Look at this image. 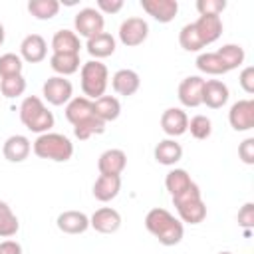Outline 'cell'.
<instances>
[{"label":"cell","mask_w":254,"mask_h":254,"mask_svg":"<svg viewBox=\"0 0 254 254\" xmlns=\"http://www.w3.org/2000/svg\"><path fill=\"white\" fill-rule=\"evenodd\" d=\"M34 153L40 159H50V161H67L73 155V145L69 143L67 137L60 133H44L36 139L34 143Z\"/></svg>","instance_id":"cell-1"},{"label":"cell","mask_w":254,"mask_h":254,"mask_svg":"<svg viewBox=\"0 0 254 254\" xmlns=\"http://www.w3.org/2000/svg\"><path fill=\"white\" fill-rule=\"evenodd\" d=\"M107 87V67L99 62H87L81 67V89L89 97L99 99Z\"/></svg>","instance_id":"cell-2"},{"label":"cell","mask_w":254,"mask_h":254,"mask_svg":"<svg viewBox=\"0 0 254 254\" xmlns=\"http://www.w3.org/2000/svg\"><path fill=\"white\" fill-rule=\"evenodd\" d=\"M147 34H149V26L143 18H127L119 28V38L129 48L143 44L147 40Z\"/></svg>","instance_id":"cell-3"},{"label":"cell","mask_w":254,"mask_h":254,"mask_svg":"<svg viewBox=\"0 0 254 254\" xmlns=\"http://www.w3.org/2000/svg\"><path fill=\"white\" fill-rule=\"evenodd\" d=\"M75 30L87 40L103 32V16L93 8H83L75 16Z\"/></svg>","instance_id":"cell-4"},{"label":"cell","mask_w":254,"mask_h":254,"mask_svg":"<svg viewBox=\"0 0 254 254\" xmlns=\"http://www.w3.org/2000/svg\"><path fill=\"white\" fill-rule=\"evenodd\" d=\"M230 125L234 131H248L254 127V101L252 99H242L236 101L230 109Z\"/></svg>","instance_id":"cell-5"},{"label":"cell","mask_w":254,"mask_h":254,"mask_svg":"<svg viewBox=\"0 0 254 254\" xmlns=\"http://www.w3.org/2000/svg\"><path fill=\"white\" fill-rule=\"evenodd\" d=\"M141 6L149 16H153L157 22L163 24L171 22L179 12L177 0H141Z\"/></svg>","instance_id":"cell-6"},{"label":"cell","mask_w":254,"mask_h":254,"mask_svg":"<svg viewBox=\"0 0 254 254\" xmlns=\"http://www.w3.org/2000/svg\"><path fill=\"white\" fill-rule=\"evenodd\" d=\"M71 83L64 77H50L44 83V97L52 105H64L71 97Z\"/></svg>","instance_id":"cell-7"},{"label":"cell","mask_w":254,"mask_h":254,"mask_svg":"<svg viewBox=\"0 0 254 254\" xmlns=\"http://www.w3.org/2000/svg\"><path fill=\"white\" fill-rule=\"evenodd\" d=\"M202 87H204V81L196 75L192 77H187L181 81L179 85V99L183 105L187 107H196L202 103Z\"/></svg>","instance_id":"cell-8"},{"label":"cell","mask_w":254,"mask_h":254,"mask_svg":"<svg viewBox=\"0 0 254 254\" xmlns=\"http://www.w3.org/2000/svg\"><path fill=\"white\" fill-rule=\"evenodd\" d=\"M121 190V179L119 175H99V179L93 185V196L101 202L113 200Z\"/></svg>","instance_id":"cell-9"},{"label":"cell","mask_w":254,"mask_h":254,"mask_svg":"<svg viewBox=\"0 0 254 254\" xmlns=\"http://www.w3.org/2000/svg\"><path fill=\"white\" fill-rule=\"evenodd\" d=\"M89 226V218L79 210H65L58 216V228L65 234H81Z\"/></svg>","instance_id":"cell-10"},{"label":"cell","mask_w":254,"mask_h":254,"mask_svg":"<svg viewBox=\"0 0 254 254\" xmlns=\"http://www.w3.org/2000/svg\"><path fill=\"white\" fill-rule=\"evenodd\" d=\"M125 165H127V155L121 149H109L97 161V169L101 175H121Z\"/></svg>","instance_id":"cell-11"},{"label":"cell","mask_w":254,"mask_h":254,"mask_svg":"<svg viewBox=\"0 0 254 254\" xmlns=\"http://www.w3.org/2000/svg\"><path fill=\"white\" fill-rule=\"evenodd\" d=\"M89 224L101 234H111L121 226V216L113 208H99V210L93 212Z\"/></svg>","instance_id":"cell-12"},{"label":"cell","mask_w":254,"mask_h":254,"mask_svg":"<svg viewBox=\"0 0 254 254\" xmlns=\"http://www.w3.org/2000/svg\"><path fill=\"white\" fill-rule=\"evenodd\" d=\"M228 101V87L218 81V79H210L204 81L202 87V103H206L210 109H218Z\"/></svg>","instance_id":"cell-13"},{"label":"cell","mask_w":254,"mask_h":254,"mask_svg":"<svg viewBox=\"0 0 254 254\" xmlns=\"http://www.w3.org/2000/svg\"><path fill=\"white\" fill-rule=\"evenodd\" d=\"M161 127L167 135L171 137H179L187 131L189 127V117L185 115V111L181 109H167L163 115H161Z\"/></svg>","instance_id":"cell-14"},{"label":"cell","mask_w":254,"mask_h":254,"mask_svg":"<svg viewBox=\"0 0 254 254\" xmlns=\"http://www.w3.org/2000/svg\"><path fill=\"white\" fill-rule=\"evenodd\" d=\"M194 28L202 40V44H212L220 38L222 34V22L218 16H200L196 22H194Z\"/></svg>","instance_id":"cell-15"},{"label":"cell","mask_w":254,"mask_h":254,"mask_svg":"<svg viewBox=\"0 0 254 254\" xmlns=\"http://www.w3.org/2000/svg\"><path fill=\"white\" fill-rule=\"evenodd\" d=\"M20 50H22V56H24L26 62L38 64V62H42L46 58V50L48 48H46V40L40 34H30V36L24 38Z\"/></svg>","instance_id":"cell-16"},{"label":"cell","mask_w":254,"mask_h":254,"mask_svg":"<svg viewBox=\"0 0 254 254\" xmlns=\"http://www.w3.org/2000/svg\"><path fill=\"white\" fill-rule=\"evenodd\" d=\"M2 153L10 163H20L30 155V141L24 135H12L10 139H6Z\"/></svg>","instance_id":"cell-17"},{"label":"cell","mask_w":254,"mask_h":254,"mask_svg":"<svg viewBox=\"0 0 254 254\" xmlns=\"http://www.w3.org/2000/svg\"><path fill=\"white\" fill-rule=\"evenodd\" d=\"M173 220H175V216L169 210H165V208H153L145 216V226H147V230L151 234L159 236L163 230H167L173 224Z\"/></svg>","instance_id":"cell-18"},{"label":"cell","mask_w":254,"mask_h":254,"mask_svg":"<svg viewBox=\"0 0 254 254\" xmlns=\"http://www.w3.org/2000/svg\"><path fill=\"white\" fill-rule=\"evenodd\" d=\"M113 89L119 95H133L139 89V75L133 69H119L113 75Z\"/></svg>","instance_id":"cell-19"},{"label":"cell","mask_w":254,"mask_h":254,"mask_svg":"<svg viewBox=\"0 0 254 254\" xmlns=\"http://www.w3.org/2000/svg\"><path fill=\"white\" fill-rule=\"evenodd\" d=\"M93 113L101 119V121H115L117 117H119V113H121V105H119V101L115 99V97H111V95H101L99 99H95V103H93Z\"/></svg>","instance_id":"cell-20"},{"label":"cell","mask_w":254,"mask_h":254,"mask_svg":"<svg viewBox=\"0 0 254 254\" xmlns=\"http://www.w3.org/2000/svg\"><path fill=\"white\" fill-rule=\"evenodd\" d=\"M93 115V101L87 97H75L67 107H65V117L71 125L87 119Z\"/></svg>","instance_id":"cell-21"},{"label":"cell","mask_w":254,"mask_h":254,"mask_svg":"<svg viewBox=\"0 0 254 254\" xmlns=\"http://www.w3.org/2000/svg\"><path fill=\"white\" fill-rule=\"evenodd\" d=\"M87 52L91 56H95V58H107V56H111L115 52V40H113V36L107 34V32H101V34L89 38L87 40Z\"/></svg>","instance_id":"cell-22"},{"label":"cell","mask_w":254,"mask_h":254,"mask_svg":"<svg viewBox=\"0 0 254 254\" xmlns=\"http://www.w3.org/2000/svg\"><path fill=\"white\" fill-rule=\"evenodd\" d=\"M52 48H54V54H77L79 38L69 30H60L52 40Z\"/></svg>","instance_id":"cell-23"},{"label":"cell","mask_w":254,"mask_h":254,"mask_svg":"<svg viewBox=\"0 0 254 254\" xmlns=\"http://www.w3.org/2000/svg\"><path fill=\"white\" fill-rule=\"evenodd\" d=\"M181 157H183V147L171 139H165L155 147V159L161 165H175L177 161H181Z\"/></svg>","instance_id":"cell-24"},{"label":"cell","mask_w":254,"mask_h":254,"mask_svg":"<svg viewBox=\"0 0 254 254\" xmlns=\"http://www.w3.org/2000/svg\"><path fill=\"white\" fill-rule=\"evenodd\" d=\"M177 210H179L183 222H189V224H198L206 216V206H204L202 198L192 200V202H185V204L177 206Z\"/></svg>","instance_id":"cell-25"},{"label":"cell","mask_w":254,"mask_h":254,"mask_svg":"<svg viewBox=\"0 0 254 254\" xmlns=\"http://www.w3.org/2000/svg\"><path fill=\"white\" fill-rule=\"evenodd\" d=\"M50 64H52L54 71H58L62 75H69L79 69V56L77 54H54Z\"/></svg>","instance_id":"cell-26"},{"label":"cell","mask_w":254,"mask_h":254,"mask_svg":"<svg viewBox=\"0 0 254 254\" xmlns=\"http://www.w3.org/2000/svg\"><path fill=\"white\" fill-rule=\"evenodd\" d=\"M105 131V121H101L95 113L73 125V133L77 139H89L91 135H101Z\"/></svg>","instance_id":"cell-27"},{"label":"cell","mask_w":254,"mask_h":254,"mask_svg":"<svg viewBox=\"0 0 254 254\" xmlns=\"http://www.w3.org/2000/svg\"><path fill=\"white\" fill-rule=\"evenodd\" d=\"M28 10L38 20H50V18H54L58 14L60 2L58 0H32L28 4Z\"/></svg>","instance_id":"cell-28"},{"label":"cell","mask_w":254,"mask_h":254,"mask_svg":"<svg viewBox=\"0 0 254 254\" xmlns=\"http://www.w3.org/2000/svg\"><path fill=\"white\" fill-rule=\"evenodd\" d=\"M216 56H218V58H220V62L224 64L226 71H228V69L238 67V65L244 62V50H242L240 46H234V44L222 46V48L216 52Z\"/></svg>","instance_id":"cell-29"},{"label":"cell","mask_w":254,"mask_h":254,"mask_svg":"<svg viewBox=\"0 0 254 254\" xmlns=\"http://www.w3.org/2000/svg\"><path fill=\"white\" fill-rule=\"evenodd\" d=\"M20 224H18V218L14 216V212L10 210V206L0 200V236L4 238H10L18 232Z\"/></svg>","instance_id":"cell-30"},{"label":"cell","mask_w":254,"mask_h":254,"mask_svg":"<svg viewBox=\"0 0 254 254\" xmlns=\"http://www.w3.org/2000/svg\"><path fill=\"white\" fill-rule=\"evenodd\" d=\"M46 107H44V103H42V99H38V97H26L24 101H22V105H20V119H22V123L24 125H28V123H32L42 111H44Z\"/></svg>","instance_id":"cell-31"},{"label":"cell","mask_w":254,"mask_h":254,"mask_svg":"<svg viewBox=\"0 0 254 254\" xmlns=\"http://www.w3.org/2000/svg\"><path fill=\"white\" fill-rule=\"evenodd\" d=\"M192 181H190V177L187 175V171H183V169H175V171H171L169 175H167V179H165V185H167V190L175 196V194H179L181 190H185L189 185H190Z\"/></svg>","instance_id":"cell-32"},{"label":"cell","mask_w":254,"mask_h":254,"mask_svg":"<svg viewBox=\"0 0 254 254\" xmlns=\"http://www.w3.org/2000/svg\"><path fill=\"white\" fill-rule=\"evenodd\" d=\"M179 42H181V46H183L187 52H198V50L204 46L202 40H200V36H198V32H196V28H194V24H187V26L181 30Z\"/></svg>","instance_id":"cell-33"},{"label":"cell","mask_w":254,"mask_h":254,"mask_svg":"<svg viewBox=\"0 0 254 254\" xmlns=\"http://www.w3.org/2000/svg\"><path fill=\"white\" fill-rule=\"evenodd\" d=\"M196 67L204 73H212V75H218V73H224L226 67L224 64L220 62V58L216 54H200L196 58Z\"/></svg>","instance_id":"cell-34"},{"label":"cell","mask_w":254,"mask_h":254,"mask_svg":"<svg viewBox=\"0 0 254 254\" xmlns=\"http://www.w3.org/2000/svg\"><path fill=\"white\" fill-rule=\"evenodd\" d=\"M26 89V79L22 75H12V77H2L0 81V91L6 97H18Z\"/></svg>","instance_id":"cell-35"},{"label":"cell","mask_w":254,"mask_h":254,"mask_svg":"<svg viewBox=\"0 0 254 254\" xmlns=\"http://www.w3.org/2000/svg\"><path fill=\"white\" fill-rule=\"evenodd\" d=\"M0 75L2 77L22 75V60L16 54H4V56H0Z\"/></svg>","instance_id":"cell-36"},{"label":"cell","mask_w":254,"mask_h":254,"mask_svg":"<svg viewBox=\"0 0 254 254\" xmlns=\"http://www.w3.org/2000/svg\"><path fill=\"white\" fill-rule=\"evenodd\" d=\"M187 129H190V135H192L194 139H206V137H210V133H212V123H210V119L204 117V115H194V117L190 119V123H189Z\"/></svg>","instance_id":"cell-37"},{"label":"cell","mask_w":254,"mask_h":254,"mask_svg":"<svg viewBox=\"0 0 254 254\" xmlns=\"http://www.w3.org/2000/svg\"><path fill=\"white\" fill-rule=\"evenodd\" d=\"M157 238H159V242L165 244V246H175V244H179L181 238H183V224H181L179 220H173V224H171L167 230H163Z\"/></svg>","instance_id":"cell-38"},{"label":"cell","mask_w":254,"mask_h":254,"mask_svg":"<svg viewBox=\"0 0 254 254\" xmlns=\"http://www.w3.org/2000/svg\"><path fill=\"white\" fill-rule=\"evenodd\" d=\"M30 131H34V133H46L48 129H52L54 127V115H52V111H48V109H44L32 123H28L26 125Z\"/></svg>","instance_id":"cell-39"},{"label":"cell","mask_w":254,"mask_h":254,"mask_svg":"<svg viewBox=\"0 0 254 254\" xmlns=\"http://www.w3.org/2000/svg\"><path fill=\"white\" fill-rule=\"evenodd\" d=\"M224 8H226L224 0H198L196 2V10L200 12V16H218Z\"/></svg>","instance_id":"cell-40"},{"label":"cell","mask_w":254,"mask_h":254,"mask_svg":"<svg viewBox=\"0 0 254 254\" xmlns=\"http://www.w3.org/2000/svg\"><path fill=\"white\" fill-rule=\"evenodd\" d=\"M198 198H200V190H198V187L194 183H190L185 190H181L179 194L173 196V204L175 206H181L185 202H192V200H198Z\"/></svg>","instance_id":"cell-41"},{"label":"cell","mask_w":254,"mask_h":254,"mask_svg":"<svg viewBox=\"0 0 254 254\" xmlns=\"http://www.w3.org/2000/svg\"><path fill=\"white\" fill-rule=\"evenodd\" d=\"M238 155L246 165H254V139H246L238 147Z\"/></svg>","instance_id":"cell-42"},{"label":"cell","mask_w":254,"mask_h":254,"mask_svg":"<svg viewBox=\"0 0 254 254\" xmlns=\"http://www.w3.org/2000/svg\"><path fill=\"white\" fill-rule=\"evenodd\" d=\"M238 224L244 226V228L254 226V204L252 202H248V204H244L240 208V212H238Z\"/></svg>","instance_id":"cell-43"},{"label":"cell","mask_w":254,"mask_h":254,"mask_svg":"<svg viewBox=\"0 0 254 254\" xmlns=\"http://www.w3.org/2000/svg\"><path fill=\"white\" fill-rule=\"evenodd\" d=\"M240 85L246 93H254V67H246L242 73H240Z\"/></svg>","instance_id":"cell-44"},{"label":"cell","mask_w":254,"mask_h":254,"mask_svg":"<svg viewBox=\"0 0 254 254\" xmlns=\"http://www.w3.org/2000/svg\"><path fill=\"white\" fill-rule=\"evenodd\" d=\"M97 6L107 14H115V12H119L123 8V0H99Z\"/></svg>","instance_id":"cell-45"},{"label":"cell","mask_w":254,"mask_h":254,"mask_svg":"<svg viewBox=\"0 0 254 254\" xmlns=\"http://www.w3.org/2000/svg\"><path fill=\"white\" fill-rule=\"evenodd\" d=\"M0 254H22V246L14 240H4L0 244Z\"/></svg>","instance_id":"cell-46"},{"label":"cell","mask_w":254,"mask_h":254,"mask_svg":"<svg viewBox=\"0 0 254 254\" xmlns=\"http://www.w3.org/2000/svg\"><path fill=\"white\" fill-rule=\"evenodd\" d=\"M2 42H4V26L0 24V46H2Z\"/></svg>","instance_id":"cell-47"},{"label":"cell","mask_w":254,"mask_h":254,"mask_svg":"<svg viewBox=\"0 0 254 254\" xmlns=\"http://www.w3.org/2000/svg\"><path fill=\"white\" fill-rule=\"evenodd\" d=\"M220 254H230V252H220Z\"/></svg>","instance_id":"cell-48"}]
</instances>
